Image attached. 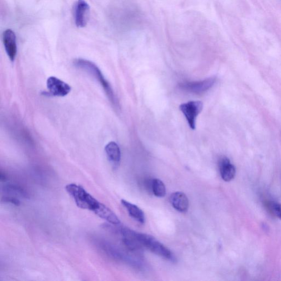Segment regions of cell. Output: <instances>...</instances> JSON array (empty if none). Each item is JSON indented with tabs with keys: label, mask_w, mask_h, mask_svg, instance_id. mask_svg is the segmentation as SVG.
Instances as JSON below:
<instances>
[{
	"label": "cell",
	"mask_w": 281,
	"mask_h": 281,
	"mask_svg": "<svg viewBox=\"0 0 281 281\" xmlns=\"http://www.w3.org/2000/svg\"><path fill=\"white\" fill-rule=\"evenodd\" d=\"M74 66L86 72L93 77L101 85L105 94L114 105H117V99L115 98L113 90L110 85L104 77L101 70L94 62L83 58H77L74 60Z\"/></svg>",
	"instance_id": "1"
},
{
	"label": "cell",
	"mask_w": 281,
	"mask_h": 281,
	"mask_svg": "<svg viewBox=\"0 0 281 281\" xmlns=\"http://www.w3.org/2000/svg\"><path fill=\"white\" fill-rule=\"evenodd\" d=\"M66 190L80 208L94 212L100 203L81 185L70 184L66 186Z\"/></svg>",
	"instance_id": "2"
},
{
	"label": "cell",
	"mask_w": 281,
	"mask_h": 281,
	"mask_svg": "<svg viewBox=\"0 0 281 281\" xmlns=\"http://www.w3.org/2000/svg\"><path fill=\"white\" fill-rule=\"evenodd\" d=\"M137 238L142 247L164 259L174 262L175 258L171 251L152 235L137 233Z\"/></svg>",
	"instance_id": "3"
},
{
	"label": "cell",
	"mask_w": 281,
	"mask_h": 281,
	"mask_svg": "<svg viewBox=\"0 0 281 281\" xmlns=\"http://www.w3.org/2000/svg\"><path fill=\"white\" fill-rule=\"evenodd\" d=\"M203 107V102L199 101H189L180 105V109L184 114L190 129L195 130L197 117L202 112Z\"/></svg>",
	"instance_id": "4"
},
{
	"label": "cell",
	"mask_w": 281,
	"mask_h": 281,
	"mask_svg": "<svg viewBox=\"0 0 281 281\" xmlns=\"http://www.w3.org/2000/svg\"><path fill=\"white\" fill-rule=\"evenodd\" d=\"M215 82L216 78L212 77L202 81L184 83L180 84V88L190 93L202 94L212 88Z\"/></svg>",
	"instance_id": "5"
},
{
	"label": "cell",
	"mask_w": 281,
	"mask_h": 281,
	"mask_svg": "<svg viewBox=\"0 0 281 281\" xmlns=\"http://www.w3.org/2000/svg\"><path fill=\"white\" fill-rule=\"evenodd\" d=\"M73 14L75 24L79 28L87 26L90 14V6L84 0H78L74 4Z\"/></svg>",
	"instance_id": "6"
},
{
	"label": "cell",
	"mask_w": 281,
	"mask_h": 281,
	"mask_svg": "<svg viewBox=\"0 0 281 281\" xmlns=\"http://www.w3.org/2000/svg\"><path fill=\"white\" fill-rule=\"evenodd\" d=\"M47 87L49 94L53 96H66L71 91V87L68 84L55 77L47 79Z\"/></svg>",
	"instance_id": "7"
},
{
	"label": "cell",
	"mask_w": 281,
	"mask_h": 281,
	"mask_svg": "<svg viewBox=\"0 0 281 281\" xmlns=\"http://www.w3.org/2000/svg\"><path fill=\"white\" fill-rule=\"evenodd\" d=\"M2 38L5 50L10 60L13 62L17 52L16 34L11 29H7L3 32Z\"/></svg>",
	"instance_id": "8"
},
{
	"label": "cell",
	"mask_w": 281,
	"mask_h": 281,
	"mask_svg": "<svg viewBox=\"0 0 281 281\" xmlns=\"http://www.w3.org/2000/svg\"><path fill=\"white\" fill-rule=\"evenodd\" d=\"M120 232L122 235L123 242L129 250H137L142 247L137 238V233L127 228H122Z\"/></svg>",
	"instance_id": "9"
},
{
	"label": "cell",
	"mask_w": 281,
	"mask_h": 281,
	"mask_svg": "<svg viewBox=\"0 0 281 281\" xmlns=\"http://www.w3.org/2000/svg\"><path fill=\"white\" fill-rule=\"evenodd\" d=\"M221 177L226 182H230L233 180L235 175V168L231 163L230 159L224 157L221 158L219 163Z\"/></svg>",
	"instance_id": "10"
},
{
	"label": "cell",
	"mask_w": 281,
	"mask_h": 281,
	"mask_svg": "<svg viewBox=\"0 0 281 281\" xmlns=\"http://www.w3.org/2000/svg\"><path fill=\"white\" fill-rule=\"evenodd\" d=\"M173 207L180 213L187 212L189 208V200L184 193L176 192L173 193L170 198Z\"/></svg>",
	"instance_id": "11"
},
{
	"label": "cell",
	"mask_w": 281,
	"mask_h": 281,
	"mask_svg": "<svg viewBox=\"0 0 281 281\" xmlns=\"http://www.w3.org/2000/svg\"><path fill=\"white\" fill-rule=\"evenodd\" d=\"M99 218L106 220L108 223L113 225H119L120 221L117 215L112 210L101 203H99L97 207L93 212Z\"/></svg>",
	"instance_id": "12"
},
{
	"label": "cell",
	"mask_w": 281,
	"mask_h": 281,
	"mask_svg": "<svg viewBox=\"0 0 281 281\" xmlns=\"http://www.w3.org/2000/svg\"><path fill=\"white\" fill-rule=\"evenodd\" d=\"M105 151L109 161L114 167H117L121 160V152L116 142H110L105 147Z\"/></svg>",
	"instance_id": "13"
},
{
	"label": "cell",
	"mask_w": 281,
	"mask_h": 281,
	"mask_svg": "<svg viewBox=\"0 0 281 281\" xmlns=\"http://www.w3.org/2000/svg\"><path fill=\"white\" fill-rule=\"evenodd\" d=\"M121 203L124 208L127 209L130 217L140 224L145 223V215L143 210L140 209L137 205L130 203L127 200L122 199Z\"/></svg>",
	"instance_id": "14"
},
{
	"label": "cell",
	"mask_w": 281,
	"mask_h": 281,
	"mask_svg": "<svg viewBox=\"0 0 281 281\" xmlns=\"http://www.w3.org/2000/svg\"><path fill=\"white\" fill-rule=\"evenodd\" d=\"M2 190L4 193H7L10 195H16L24 198L29 197L28 193L24 188L16 184H7L3 187Z\"/></svg>",
	"instance_id": "15"
},
{
	"label": "cell",
	"mask_w": 281,
	"mask_h": 281,
	"mask_svg": "<svg viewBox=\"0 0 281 281\" xmlns=\"http://www.w3.org/2000/svg\"><path fill=\"white\" fill-rule=\"evenodd\" d=\"M150 187L155 196L162 198L166 194V187L164 184L159 179H152L150 182Z\"/></svg>",
	"instance_id": "16"
},
{
	"label": "cell",
	"mask_w": 281,
	"mask_h": 281,
	"mask_svg": "<svg viewBox=\"0 0 281 281\" xmlns=\"http://www.w3.org/2000/svg\"><path fill=\"white\" fill-rule=\"evenodd\" d=\"M269 209L274 215L281 220V204L277 202H270L268 204Z\"/></svg>",
	"instance_id": "17"
},
{
	"label": "cell",
	"mask_w": 281,
	"mask_h": 281,
	"mask_svg": "<svg viewBox=\"0 0 281 281\" xmlns=\"http://www.w3.org/2000/svg\"><path fill=\"white\" fill-rule=\"evenodd\" d=\"M2 202L6 203H11L16 206H19L21 204V202L16 197L12 196V195H7V196H4L2 198Z\"/></svg>",
	"instance_id": "18"
},
{
	"label": "cell",
	"mask_w": 281,
	"mask_h": 281,
	"mask_svg": "<svg viewBox=\"0 0 281 281\" xmlns=\"http://www.w3.org/2000/svg\"><path fill=\"white\" fill-rule=\"evenodd\" d=\"M6 177L2 173L1 174V176H0V179H1V182H4L5 180H6Z\"/></svg>",
	"instance_id": "19"
}]
</instances>
